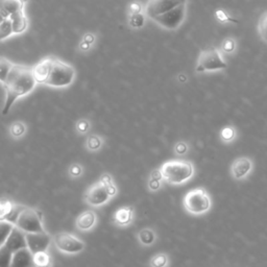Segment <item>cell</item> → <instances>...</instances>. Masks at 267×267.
Listing matches in <instances>:
<instances>
[{"mask_svg": "<svg viewBox=\"0 0 267 267\" xmlns=\"http://www.w3.org/2000/svg\"><path fill=\"white\" fill-rule=\"evenodd\" d=\"M37 82L32 75V67L14 65L5 83L3 84L6 92V99L2 109V115H6L15 101L30 93Z\"/></svg>", "mask_w": 267, "mask_h": 267, "instance_id": "cell-1", "label": "cell"}, {"mask_svg": "<svg viewBox=\"0 0 267 267\" xmlns=\"http://www.w3.org/2000/svg\"><path fill=\"white\" fill-rule=\"evenodd\" d=\"M160 171L168 184L182 185L193 178L195 168L190 161L169 160L160 167Z\"/></svg>", "mask_w": 267, "mask_h": 267, "instance_id": "cell-2", "label": "cell"}, {"mask_svg": "<svg viewBox=\"0 0 267 267\" xmlns=\"http://www.w3.org/2000/svg\"><path fill=\"white\" fill-rule=\"evenodd\" d=\"M212 207L211 196L206 189L196 188L187 192L184 197V208L191 215L200 216L210 211Z\"/></svg>", "mask_w": 267, "mask_h": 267, "instance_id": "cell-3", "label": "cell"}, {"mask_svg": "<svg viewBox=\"0 0 267 267\" xmlns=\"http://www.w3.org/2000/svg\"><path fill=\"white\" fill-rule=\"evenodd\" d=\"M75 71L72 66L63 61L53 59L50 74L45 85H48L54 88L68 87L73 83Z\"/></svg>", "mask_w": 267, "mask_h": 267, "instance_id": "cell-4", "label": "cell"}, {"mask_svg": "<svg viewBox=\"0 0 267 267\" xmlns=\"http://www.w3.org/2000/svg\"><path fill=\"white\" fill-rule=\"evenodd\" d=\"M24 233H39L45 232L42 224V215L32 208L23 206L14 225Z\"/></svg>", "mask_w": 267, "mask_h": 267, "instance_id": "cell-5", "label": "cell"}, {"mask_svg": "<svg viewBox=\"0 0 267 267\" xmlns=\"http://www.w3.org/2000/svg\"><path fill=\"white\" fill-rule=\"evenodd\" d=\"M228 67L227 63L223 60L219 50L214 47L203 49L199 55L196 64V72H211L224 70Z\"/></svg>", "mask_w": 267, "mask_h": 267, "instance_id": "cell-6", "label": "cell"}, {"mask_svg": "<svg viewBox=\"0 0 267 267\" xmlns=\"http://www.w3.org/2000/svg\"><path fill=\"white\" fill-rule=\"evenodd\" d=\"M186 11H187V4H183L154 18L153 21L165 29L175 30L183 24L186 18Z\"/></svg>", "mask_w": 267, "mask_h": 267, "instance_id": "cell-7", "label": "cell"}, {"mask_svg": "<svg viewBox=\"0 0 267 267\" xmlns=\"http://www.w3.org/2000/svg\"><path fill=\"white\" fill-rule=\"evenodd\" d=\"M183 4H187V0H148L145 5V11L147 17L153 20Z\"/></svg>", "mask_w": 267, "mask_h": 267, "instance_id": "cell-8", "label": "cell"}, {"mask_svg": "<svg viewBox=\"0 0 267 267\" xmlns=\"http://www.w3.org/2000/svg\"><path fill=\"white\" fill-rule=\"evenodd\" d=\"M54 245L56 249L65 254H78L85 248L83 241L69 233H59L54 236Z\"/></svg>", "mask_w": 267, "mask_h": 267, "instance_id": "cell-9", "label": "cell"}, {"mask_svg": "<svg viewBox=\"0 0 267 267\" xmlns=\"http://www.w3.org/2000/svg\"><path fill=\"white\" fill-rule=\"evenodd\" d=\"M254 169V162L249 157H240L234 160L230 167L231 177L235 181H243L250 177Z\"/></svg>", "mask_w": 267, "mask_h": 267, "instance_id": "cell-10", "label": "cell"}, {"mask_svg": "<svg viewBox=\"0 0 267 267\" xmlns=\"http://www.w3.org/2000/svg\"><path fill=\"white\" fill-rule=\"evenodd\" d=\"M25 239L27 249L32 255L40 252H46L51 242V237L48 233H46V231L39 232V233H26Z\"/></svg>", "mask_w": 267, "mask_h": 267, "instance_id": "cell-11", "label": "cell"}, {"mask_svg": "<svg viewBox=\"0 0 267 267\" xmlns=\"http://www.w3.org/2000/svg\"><path fill=\"white\" fill-rule=\"evenodd\" d=\"M111 195L108 192V189L100 181L94 185H92L85 194L86 202L91 206H101L106 204L110 199Z\"/></svg>", "mask_w": 267, "mask_h": 267, "instance_id": "cell-12", "label": "cell"}, {"mask_svg": "<svg viewBox=\"0 0 267 267\" xmlns=\"http://www.w3.org/2000/svg\"><path fill=\"white\" fill-rule=\"evenodd\" d=\"M53 59L51 57H45L42 61H40L36 66L32 67V75L36 79L37 84H46L50 74L51 65Z\"/></svg>", "mask_w": 267, "mask_h": 267, "instance_id": "cell-13", "label": "cell"}, {"mask_svg": "<svg viewBox=\"0 0 267 267\" xmlns=\"http://www.w3.org/2000/svg\"><path fill=\"white\" fill-rule=\"evenodd\" d=\"M33 265V255L27 249H21L14 253L9 267H31Z\"/></svg>", "mask_w": 267, "mask_h": 267, "instance_id": "cell-14", "label": "cell"}, {"mask_svg": "<svg viewBox=\"0 0 267 267\" xmlns=\"http://www.w3.org/2000/svg\"><path fill=\"white\" fill-rule=\"evenodd\" d=\"M11 21V24H13V29H14V34L18 33H23L24 32L27 27H28V20L25 15L24 8H22L13 15H10L8 17Z\"/></svg>", "mask_w": 267, "mask_h": 267, "instance_id": "cell-15", "label": "cell"}, {"mask_svg": "<svg viewBox=\"0 0 267 267\" xmlns=\"http://www.w3.org/2000/svg\"><path fill=\"white\" fill-rule=\"evenodd\" d=\"M96 215L93 211H85L76 219V227L82 231H89L95 226Z\"/></svg>", "mask_w": 267, "mask_h": 267, "instance_id": "cell-16", "label": "cell"}, {"mask_svg": "<svg viewBox=\"0 0 267 267\" xmlns=\"http://www.w3.org/2000/svg\"><path fill=\"white\" fill-rule=\"evenodd\" d=\"M133 219V208L124 207L115 212L114 222L118 226H127Z\"/></svg>", "mask_w": 267, "mask_h": 267, "instance_id": "cell-17", "label": "cell"}, {"mask_svg": "<svg viewBox=\"0 0 267 267\" xmlns=\"http://www.w3.org/2000/svg\"><path fill=\"white\" fill-rule=\"evenodd\" d=\"M0 3H1L4 13L8 18L16 11L24 8L25 0H0Z\"/></svg>", "mask_w": 267, "mask_h": 267, "instance_id": "cell-18", "label": "cell"}, {"mask_svg": "<svg viewBox=\"0 0 267 267\" xmlns=\"http://www.w3.org/2000/svg\"><path fill=\"white\" fill-rule=\"evenodd\" d=\"M14 251L4 245L0 248V267H9L11 258H13Z\"/></svg>", "mask_w": 267, "mask_h": 267, "instance_id": "cell-19", "label": "cell"}, {"mask_svg": "<svg viewBox=\"0 0 267 267\" xmlns=\"http://www.w3.org/2000/svg\"><path fill=\"white\" fill-rule=\"evenodd\" d=\"M15 64L11 63L9 60L5 59V57H0V82L2 84L5 83V80L13 69Z\"/></svg>", "mask_w": 267, "mask_h": 267, "instance_id": "cell-20", "label": "cell"}, {"mask_svg": "<svg viewBox=\"0 0 267 267\" xmlns=\"http://www.w3.org/2000/svg\"><path fill=\"white\" fill-rule=\"evenodd\" d=\"M33 265L37 267H50L51 259L46 252H40L33 255Z\"/></svg>", "mask_w": 267, "mask_h": 267, "instance_id": "cell-21", "label": "cell"}, {"mask_svg": "<svg viewBox=\"0 0 267 267\" xmlns=\"http://www.w3.org/2000/svg\"><path fill=\"white\" fill-rule=\"evenodd\" d=\"M11 34H14L13 24H11L10 19L7 18L0 23V42L6 40Z\"/></svg>", "mask_w": 267, "mask_h": 267, "instance_id": "cell-22", "label": "cell"}, {"mask_svg": "<svg viewBox=\"0 0 267 267\" xmlns=\"http://www.w3.org/2000/svg\"><path fill=\"white\" fill-rule=\"evenodd\" d=\"M14 225H11L7 222H0V248L5 245V242L13 230Z\"/></svg>", "mask_w": 267, "mask_h": 267, "instance_id": "cell-23", "label": "cell"}, {"mask_svg": "<svg viewBox=\"0 0 267 267\" xmlns=\"http://www.w3.org/2000/svg\"><path fill=\"white\" fill-rule=\"evenodd\" d=\"M139 240H140L144 246L153 245L156 240V234L150 229H144L139 233Z\"/></svg>", "mask_w": 267, "mask_h": 267, "instance_id": "cell-24", "label": "cell"}, {"mask_svg": "<svg viewBox=\"0 0 267 267\" xmlns=\"http://www.w3.org/2000/svg\"><path fill=\"white\" fill-rule=\"evenodd\" d=\"M219 135L225 143H231L235 140L236 131L233 126H226L222 130Z\"/></svg>", "mask_w": 267, "mask_h": 267, "instance_id": "cell-25", "label": "cell"}, {"mask_svg": "<svg viewBox=\"0 0 267 267\" xmlns=\"http://www.w3.org/2000/svg\"><path fill=\"white\" fill-rule=\"evenodd\" d=\"M14 204H11L6 199H0V222H5L7 215L13 209Z\"/></svg>", "mask_w": 267, "mask_h": 267, "instance_id": "cell-26", "label": "cell"}, {"mask_svg": "<svg viewBox=\"0 0 267 267\" xmlns=\"http://www.w3.org/2000/svg\"><path fill=\"white\" fill-rule=\"evenodd\" d=\"M258 31L261 39L267 43V10L260 17L258 22Z\"/></svg>", "mask_w": 267, "mask_h": 267, "instance_id": "cell-27", "label": "cell"}, {"mask_svg": "<svg viewBox=\"0 0 267 267\" xmlns=\"http://www.w3.org/2000/svg\"><path fill=\"white\" fill-rule=\"evenodd\" d=\"M168 265V257L165 254H158L150 260L152 267H166Z\"/></svg>", "mask_w": 267, "mask_h": 267, "instance_id": "cell-28", "label": "cell"}, {"mask_svg": "<svg viewBox=\"0 0 267 267\" xmlns=\"http://www.w3.org/2000/svg\"><path fill=\"white\" fill-rule=\"evenodd\" d=\"M145 23V18L144 16L139 13V14H132L130 17V25L134 28H141L143 27Z\"/></svg>", "mask_w": 267, "mask_h": 267, "instance_id": "cell-29", "label": "cell"}, {"mask_svg": "<svg viewBox=\"0 0 267 267\" xmlns=\"http://www.w3.org/2000/svg\"><path fill=\"white\" fill-rule=\"evenodd\" d=\"M100 182H101L104 186H106L107 189H108V192H109V194H110L111 196H114V195L116 194V192H117V189H116V187H115V185H114V183H113V180H112L111 176H109V175H104V176H102L101 179H100Z\"/></svg>", "mask_w": 267, "mask_h": 267, "instance_id": "cell-30", "label": "cell"}, {"mask_svg": "<svg viewBox=\"0 0 267 267\" xmlns=\"http://www.w3.org/2000/svg\"><path fill=\"white\" fill-rule=\"evenodd\" d=\"M24 133H25V126L21 122H15L10 126V134L16 138L21 137Z\"/></svg>", "mask_w": 267, "mask_h": 267, "instance_id": "cell-31", "label": "cell"}, {"mask_svg": "<svg viewBox=\"0 0 267 267\" xmlns=\"http://www.w3.org/2000/svg\"><path fill=\"white\" fill-rule=\"evenodd\" d=\"M87 145H88V147L90 149L96 150L101 146V141H100V139L97 136H91V137L88 138Z\"/></svg>", "mask_w": 267, "mask_h": 267, "instance_id": "cell-32", "label": "cell"}, {"mask_svg": "<svg viewBox=\"0 0 267 267\" xmlns=\"http://www.w3.org/2000/svg\"><path fill=\"white\" fill-rule=\"evenodd\" d=\"M215 15H216V18L220 21V22H222V23H225V22H234V23H237L238 21L237 20H235V19H233V18H231L227 13H226V11L224 10V9H218L217 11H216V13H215Z\"/></svg>", "mask_w": 267, "mask_h": 267, "instance_id": "cell-33", "label": "cell"}, {"mask_svg": "<svg viewBox=\"0 0 267 267\" xmlns=\"http://www.w3.org/2000/svg\"><path fill=\"white\" fill-rule=\"evenodd\" d=\"M189 150V145L184 142V141H181V142H178L175 146V152L177 155L179 156H183V155H186L188 153Z\"/></svg>", "mask_w": 267, "mask_h": 267, "instance_id": "cell-34", "label": "cell"}, {"mask_svg": "<svg viewBox=\"0 0 267 267\" xmlns=\"http://www.w3.org/2000/svg\"><path fill=\"white\" fill-rule=\"evenodd\" d=\"M223 50L227 53H231V52H233L235 50V47H236V45H235V41L233 39H227L224 41L223 43Z\"/></svg>", "mask_w": 267, "mask_h": 267, "instance_id": "cell-35", "label": "cell"}, {"mask_svg": "<svg viewBox=\"0 0 267 267\" xmlns=\"http://www.w3.org/2000/svg\"><path fill=\"white\" fill-rule=\"evenodd\" d=\"M89 122L87 120H80L76 124V129L79 133H86L89 130Z\"/></svg>", "mask_w": 267, "mask_h": 267, "instance_id": "cell-36", "label": "cell"}, {"mask_svg": "<svg viewBox=\"0 0 267 267\" xmlns=\"http://www.w3.org/2000/svg\"><path fill=\"white\" fill-rule=\"evenodd\" d=\"M161 180H155V179H150L148 182V187L152 191H157L161 188Z\"/></svg>", "mask_w": 267, "mask_h": 267, "instance_id": "cell-37", "label": "cell"}, {"mask_svg": "<svg viewBox=\"0 0 267 267\" xmlns=\"http://www.w3.org/2000/svg\"><path fill=\"white\" fill-rule=\"evenodd\" d=\"M142 10V5L140 2H137V1H134L130 4V11H131V15L132 14H139L141 13Z\"/></svg>", "mask_w": 267, "mask_h": 267, "instance_id": "cell-38", "label": "cell"}, {"mask_svg": "<svg viewBox=\"0 0 267 267\" xmlns=\"http://www.w3.org/2000/svg\"><path fill=\"white\" fill-rule=\"evenodd\" d=\"M83 41L89 45H92L93 43L95 42V36L91 32H88V33H85V36L83 37Z\"/></svg>", "mask_w": 267, "mask_h": 267, "instance_id": "cell-39", "label": "cell"}, {"mask_svg": "<svg viewBox=\"0 0 267 267\" xmlns=\"http://www.w3.org/2000/svg\"><path fill=\"white\" fill-rule=\"evenodd\" d=\"M70 173L73 177H77L82 173V168H80L79 165H73L70 168Z\"/></svg>", "mask_w": 267, "mask_h": 267, "instance_id": "cell-40", "label": "cell"}, {"mask_svg": "<svg viewBox=\"0 0 267 267\" xmlns=\"http://www.w3.org/2000/svg\"><path fill=\"white\" fill-rule=\"evenodd\" d=\"M5 19H7V16L4 13V10H3L2 6H1V3H0V23H1L2 21H4Z\"/></svg>", "mask_w": 267, "mask_h": 267, "instance_id": "cell-41", "label": "cell"}, {"mask_svg": "<svg viewBox=\"0 0 267 267\" xmlns=\"http://www.w3.org/2000/svg\"><path fill=\"white\" fill-rule=\"evenodd\" d=\"M90 47H91V45H89V44L85 43L84 41H82V43L79 44V48L82 49V50H84V51H87V50H89V49H90Z\"/></svg>", "mask_w": 267, "mask_h": 267, "instance_id": "cell-42", "label": "cell"}]
</instances>
